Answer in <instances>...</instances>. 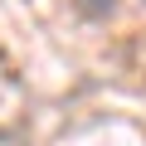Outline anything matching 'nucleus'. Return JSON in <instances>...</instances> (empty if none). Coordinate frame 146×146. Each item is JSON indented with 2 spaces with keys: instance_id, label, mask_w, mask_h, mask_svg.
Masks as SVG:
<instances>
[{
  "instance_id": "obj_1",
  "label": "nucleus",
  "mask_w": 146,
  "mask_h": 146,
  "mask_svg": "<svg viewBox=\"0 0 146 146\" xmlns=\"http://www.w3.org/2000/svg\"><path fill=\"white\" fill-rule=\"evenodd\" d=\"M78 10H83V15H93V20H102V15H112V10H117V0H78Z\"/></svg>"
}]
</instances>
